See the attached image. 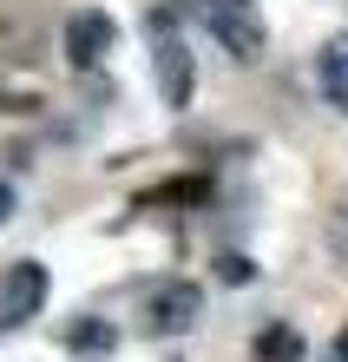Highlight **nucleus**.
Wrapping results in <instances>:
<instances>
[{
    "label": "nucleus",
    "instance_id": "6e6552de",
    "mask_svg": "<svg viewBox=\"0 0 348 362\" xmlns=\"http://www.w3.org/2000/svg\"><path fill=\"white\" fill-rule=\"evenodd\" d=\"M112 343H119V329H112V323H79V329L66 336V349H73V356H112Z\"/></svg>",
    "mask_w": 348,
    "mask_h": 362
},
{
    "label": "nucleus",
    "instance_id": "f03ea898",
    "mask_svg": "<svg viewBox=\"0 0 348 362\" xmlns=\"http://www.w3.org/2000/svg\"><path fill=\"white\" fill-rule=\"evenodd\" d=\"M47 296H53V276H47V264L20 257L7 276H0V329H20L27 316H40V310H47Z\"/></svg>",
    "mask_w": 348,
    "mask_h": 362
},
{
    "label": "nucleus",
    "instance_id": "39448f33",
    "mask_svg": "<svg viewBox=\"0 0 348 362\" xmlns=\"http://www.w3.org/2000/svg\"><path fill=\"white\" fill-rule=\"evenodd\" d=\"M112 40H119V27H112V13H99V7L66 20V59L73 66H99V59L112 53Z\"/></svg>",
    "mask_w": 348,
    "mask_h": 362
},
{
    "label": "nucleus",
    "instance_id": "1a4fd4ad",
    "mask_svg": "<svg viewBox=\"0 0 348 362\" xmlns=\"http://www.w3.org/2000/svg\"><path fill=\"white\" fill-rule=\"evenodd\" d=\"M217 276H224V284H250L256 264H250V257H236V250H224V257H217Z\"/></svg>",
    "mask_w": 348,
    "mask_h": 362
},
{
    "label": "nucleus",
    "instance_id": "9b49d317",
    "mask_svg": "<svg viewBox=\"0 0 348 362\" xmlns=\"http://www.w3.org/2000/svg\"><path fill=\"white\" fill-rule=\"evenodd\" d=\"M335 362H348V329H342V336H335Z\"/></svg>",
    "mask_w": 348,
    "mask_h": 362
},
{
    "label": "nucleus",
    "instance_id": "423d86ee",
    "mask_svg": "<svg viewBox=\"0 0 348 362\" xmlns=\"http://www.w3.org/2000/svg\"><path fill=\"white\" fill-rule=\"evenodd\" d=\"M316 79H322V99H329L335 112H348V33H335L329 47H322Z\"/></svg>",
    "mask_w": 348,
    "mask_h": 362
},
{
    "label": "nucleus",
    "instance_id": "0eeeda50",
    "mask_svg": "<svg viewBox=\"0 0 348 362\" xmlns=\"http://www.w3.org/2000/svg\"><path fill=\"white\" fill-rule=\"evenodd\" d=\"M256 362H302V336L289 323H270L263 336H256Z\"/></svg>",
    "mask_w": 348,
    "mask_h": 362
},
{
    "label": "nucleus",
    "instance_id": "20e7f679",
    "mask_svg": "<svg viewBox=\"0 0 348 362\" xmlns=\"http://www.w3.org/2000/svg\"><path fill=\"white\" fill-rule=\"evenodd\" d=\"M151 73H158V99L171 105V112H184L191 93H198V66H191V47L184 40H171L158 27V53H151Z\"/></svg>",
    "mask_w": 348,
    "mask_h": 362
},
{
    "label": "nucleus",
    "instance_id": "f257e3e1",
    "mask_svg": "<svg viewBox=\"0 0 348 362\" xmlns=\"http://www.w3.org/2000/svg\"><path fill=\"white\" fill-rule=\"evenodd\" d=\"M191 13H198V27H204L224 53H236V59H263L270 27H263V13H256V0H191Z\"/></svg>",
    "mask_w": 348,
    "mask_h": 362
},
{
    "label": "nucleus",
    "instance_id": "9d476101",
    "mask_svg": "<svg viewBox=\"0 0 348 362\" xmlns=\"http://www.w3.org/2000/svg\"><path fill=\"white\" fill-rule=\"evenodd\" d=\"M13 211H20V198H13V185H0V224H7Z\"/></svg>",
    "mask_w": 348,
    "mask_h": 362
},
{
    "label": "nucleus",
    "instance_id": "7ed1b4c3",
    "mask_svg": "<svg viewBox=\"0 0 348 362\" xmlns=\"http://www.w3.org/2000/svg\"><path fill=\"white\" fill-rule=\"evenodd\" d=\"M204 316V290L198 284H158L145 296V336H184Z\"/></svg>",
    "mask_w": 348,
    "mask_h": 362
}]
</instances>
